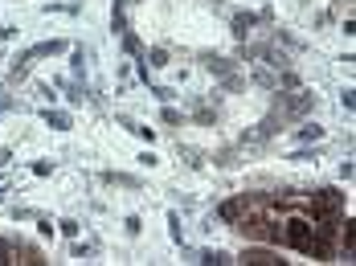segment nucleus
<instances>
[{
	"instance_id": "nucleus-1",
	"label": "nucleus",
	"mask_w": 356,
	"mask_h": 266,
	"mask_svg": "<svg viewBox=\"0 0 356 266\" xmlns=\"http://www.w3.org/2000/svg\"><path fill=\"white\" fill-rule=\"evenodd\" d=\"M242 263H283V258H275L270 250H250V254H242Z\"/></svg>"
}]
</instances>
